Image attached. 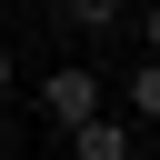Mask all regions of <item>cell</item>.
Instances as JSON below:
<instances>
[{
    "instance_id": "277c9868",
    "label": "cell",
    "mask_w": 160,
    "mask_h": 160,
    "mask_svg": "<svg viewBox=\"0 0 160 160\" xmlns=\"http://www.w3.org/2000/svg\"><path fill=\"white\" fill-rule=\"evenodd\" d=\"M60 10H70L80 30H110V20H120V0H60Z\"/></svg>"
},
{
    "instance_id": "6da1fadb",
    "label": "cell",
    "mask_w": 160,
    "mask_h": 160,
    "mask_svg": "<svg viewBox=\"0 0 160 160\" xmlns=\"http://www.w3.org/2000/svg\"><path fill=\"white\" fill-rule=\"evenodd\" d=\"M30 110H40L50 130H70V120L110 110V80H100L90 60H60V70H40V80H30Z\"/></svg>"
},
{
    "instance_id": "3957f363",
    "label": "cell",
    "mask_w": 160,
    "mask_h": 160,
    "mask_svg": "<svg viewBox=\"0 0 160 160\" xmlns=\"http://www.w3.org/2000/svg\"><path fill=\"white\" fill-rule=\"evenodd\" d=\"M120 110H130V120H160V60H150V50H140V70L120 80Z\"/></svg>"
},
{
    "instance_id": "52a82bcc",
    "label": "cell",
    "mask_w": 160,
    "mask_h": 160,
    "mask_svg": "<svg viewBox=\"0 0 160 160\" xmlns=\"http://www.w3.org/2000/svg\"><path fill=\"white\" fill-rule=\"evenodd\" d=\"M0 160H10V150H0Z\"/></svg>"
},
{
    "instance_id": "8992f818",
    "label": "cell",
    "mask_w": 160,
    "mask_h": 160,
    "mask_svg": "<svg viewBox=\"0 0 160 160\" xmlns=\"http://www.w3.org/2000/svg\"><path fill=\"white\" fill-rule=\"evenodd\" d=\"M10 90H20V60H10V50H0V100H10Z\"/></svg>"
},
{
    "instance_id": "5b68a950",
    "label": "cell",
    "mask_w": 160,
    "mask_h": 160,
    "mask_svg": "<svg viewBox=\"0 0 160 160\" xmlns=\"http://www.w3.org/2000/svg\"><path fill=\"white\" fill-rule=\"evenodd\" d=\"M140 50H150V60H160V0H150V10H140Z\"/></svg>"
},
{
    "instance_id": "7a4b0ae2",
    "label": "cell",
    "mask_w": 160,
    "mask_h": 160,
    "mask_svg": "<svg viewBox=\"0 0 160 160\" xmlns=\"http://www.w3.org/2000/svg\"><path fill=\"white\" fill-rule=\"evenodd\" d=\"M60 140H70V160H130V150H140L130 110H90V120H70Z\"/></svg>"
}]
</instances>
